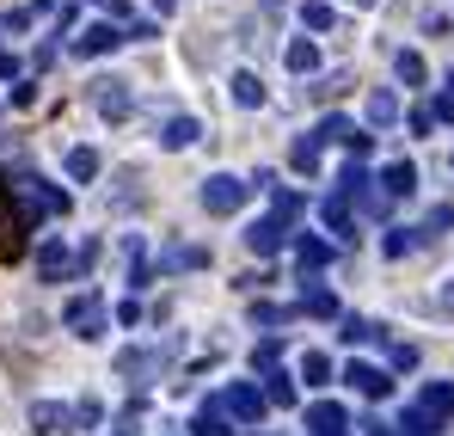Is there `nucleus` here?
Segmentation results:
<instances>
[{"label":"nucleus","mask_w":454,"mask_h":436,"mask_svg":"<svg viewBox=\"0 0 454 436\" xmlns=\"http://www.w3.org/2000/svg\"><path fill=\"white\" fill-rule=\"evenodd\" d=\"M449 418H454V381H430V387L405 406V418H399L393 431L399 436H436Z\"/></svg>","instance_id":"1"},{"label":"nucleus","mask_w":454,"mask_h":436,"mask_svg":"<svg viewBox=\"0 0 454 436\" xmlns=\"http://www.w3.org/2000/svg\"><path fill=\"white\" fill-rule=\"evenodd\" d=\"M264 406H295V381H289L283 369L264 375Z\"/></svg>","instance_id":"27"},{"label":"nucleus","mask_w":454,"mask_h":436,"mask_svg":"<svg viewBox=\"0 0 454 436\" xmlns=\"http://www.w3.org/2000/svg\"><path fill=\"white\" fill-rule=\"evenodd\" d=\"M215 406H222L227 418H239V424H258V418L270 412V406H264V393H258L252 381H233V387H227V393L215 400Z\"/></svg>","instance_id":"7"},{"label":"nucleus","mask_w":454,"mask_h":436,"mask_svg":"<svg viewBox=\"0 0 454 436\" xmlns=\"http://www.w3.org/2000/svg\"><path fill=\"white\" fill-rule=\"evenodd\" d=\"M123 37H136V44H148V37H160V25H153V19H129V31H123Z\"/></svg>","instance_id":"40"},{"label":"nucleus","mask_w":454,"mask_h":436,"mask_svg":"<svg viewBox=\"0 0 454 436\" xmlns=\"http://www.w3.org/2000/svg\"><path fill=\"white\" fill-rule=\"evenodd\" d=\"M418 246H424V234H418V227H387V240H380V252H387V258H405V252H418Z\"/></svg>","instance_id":"23"},{"label":"nucleus","mask_w":454,"mask_h":436,"mask_svg":"<svg viewBox=\"0 0 454 436\" xmlns=\"http://www.w3.org/2000/svg\"><path fill=\"white\" fill-rule=\"evenodd\" d=\"M92 105H98V117H105V123H123V117L136 111V92H129V80L105 74V80H92Z\"/></svg>","instance_id":"6"},{"label":"nucleus","mask_w":454,"mask_h":436,"mask_svg":"<svg viewBox=\"0 0 454 436\" xmlns=\"http://www.w3.org/2000/svg\"><path fill=\"white\" fill-rule=\"evenodd\" d=\"M454 227V203H436V210H430V216L418 221V234H424V246H430V240H442V234H449Z\"/></svg>","instance_id":"28"},{"label":"nucleus","mask_w":454,"mask_h":436,"mask_svg":"<svg viewBox=\"0 0 454 436\" xmlns=\"http://www.w3.org/2000/svg\"><path fill=\"white\" fill-rule=\"evenodd\" d=\"M289 68H295V74H313V68H319V50H313V37H295V44H289Z\"/></svg>","instance_id":"31"},{"label":"nucleus","mask_w":454,"mask_h":436,"mask_svg":"<svg viewBox=\"0 0 454 436\" xmlns=\"http://www.w3.org/2000/svg\"><path fill=\"white\" fill-rule=\"evenodd\" d=\"M356 431H363V436H399V431H393V424H387V418H363Z\"/></svg>","instance_id":"42"},{"label":"nucleus","mask_w":454,"mask_h":436,"mask_svg":"<svg viewBox=\"0 0 454 436\" xmlns=\"http://www.w3.org/2000/svg\"><path fill=\"white\" fill-rule=\"evenodd\" d=\"M148 277H153L148 246H142V240H129V289H148Z\"/></svg>","instance_id":"29"},{"label":"nucleus","mask_w":454,"mask_h":436,"mask_svg":"<svg viewBox=\"0 0 454 436\" xmlns=\"http://www.w3.org/2000/svg\"><path fill=\"white\" fill-rule=\"evenodd\" d=\"M203 136V123L197 117H166V130H160V147H191Z\"/></svg>","instance_id":"18"},{"label":"nucleus","mask_w":454,"mask_h":436,"mask_svg":"<svg viewBox=\"0 0 454 436\" xmlns=\"http://www.w3.org/2000/svg\"><path fill=\"white\" fill-rule=\"evenodd\" d=\"M436 307H442V313H454V277H449V289L436 295Z\"/></svg>","instance_id":"44"},{"label":"nucleus","mask_w":454,"mask_h":436,"mask_svg":"<svg viewBox=\"0 0 454 436\" xmlns=\"http://www.w3.org/2000/svg\"><path fill=\"white\" fill-rule=\"evenodd\" d=\"M233 105H246V111H252V105H264V80H258L252 68L233 74Z\"/></svg>","instance_id":"24"},{"label":"nucleus","mask_w":454,"mask_h":436,"mask_svg":"<svg viewBox=\"0 0 454 436\" xmlns=\"http://www.w3.org/2000/svg\"><path fill=\"white\" fill-rule=\"evenodd\" d=\"M252 320H258V326H283V320H295V307H277V301H252Z\"/></svg>","instance_id":"36"},{"label":"nucleus","mask_w":454,"mask_h":436,"mask_svg":"<svg viewBox=\"0 0 454 436\" xmlns=\"http://www.w3.org/2000/svg\"><path fill=\"white\" fill-rule=\"evenodd\" d=\"M277 357H283V338H258V351H252V369H277Z\"/></svg>","instance_id":"38"},{"label":"nucleus","mask_w":454,"mask_h":436,"mask_svg":"<svg viewBox=\"0 0 454 436\" xmlns=\"http://www.w3.org/2000/svg\"><path fill=\"white\" fill-rule=\"evenodd\" d=\"M92 424H105V406L86 393V400H74V431H92Z\"/></svg>","instance_id":"35"},{"label":"nucleus","mask_w":454,"mask_h":436,"mask_svg":"<svg viewBox=\"0 0 454 436\" xmlns=\"http://www.w3.org/2000/svg\"><path fill=\"white\" fill-rule=\"evenodd\" d=\"M436 117H442V123H454V74H449V86L436 92Z\"/></svg>","instance_id":"39"},{"label":"nucleus","mask_w":454,"mask_h":436,"mask_svg":"<svg viewBox=\"0 0 454 436\" xmlns=\"http://www.w3.org/2000/svg\"><path fill=\"white\" fill-rule=\"evenodd\" d=\"M375 191L387 197V203H393V197H411V191H418V166H411V160H393V166L380 172Z\"/></svg>","instance_id":"14"},{"label":"nucleus","mask_w":454,"mask_h":436,"mask_svg":"<svg viewBox=\"0 0 454 436\" xmlns=\"http://www.w3.org/2000/svg\"><path fill=\"white\" fill-rule=\"evenodd\" d=\"M319 136H301V142L289 147V166H295V172H307V178H313V172H319Z\"/></svg>","instance_id":"25"},{"label":"nucleus","mask_w":454,"mask_h":436,"mask_svg":"<svg viewBox=\"0 0 454 436\" xmlns=\"http://www.w3.org/2000/svg\"><path fill=\"white\" fill-rule=\"evenodd\" d=\"M295 313H313V320H338V295H332V289H301Z\"/></svg>","instance_id":"19"},{"label":"nucleus","mask_w":454,"mask_h":436,"mask_svg":"<svg viewBox=\"0 0 454 436\" xmlns=\"http://www.w3.org/2000/svg\"><path fill=\"white\" fill-rule=\"evenodd\" d=\"M153 369H160V351H123V357H117V375H123V381H136V387L148 381Z\"/></svg>","instance_id":"17"},{"label":"nucleus","mask_w":454,"mask_h":436,"mask_svg":"<svg viewBox=\"0 0 454 436\" xmlns=\"http://www.w3.org/2000/svg\"><path fill=\"white\" fill-rule=\"evenodd\" d=\"M338 338H344V345H375L380 326H375V320H363V313H344V320H338Z\"/></svg>","instance_id":"20"},{"label":"nucleus","mask_w":454,"mask_h":436,"mask_svg":"<svg viewBox=\"0 0 454 436\" xmlns=\"http://www.w3.org/2000/svg\"><path fill=\"white\" fill-rule=\"evenodd\" d=\"M344 381H350L363 400H387V393H393V375L375 369V363H350V369H344Z\"/></svg>","instance_id":"12"},{"label":"nucleus","mask_w":454,"mask_h":436,"mask_svg":"<svg viewBox=\"0 0 454 436\" xmlns=\"http://www.w3.org/2000/svg\"><path fill=\"white\" fill-rule=\"evenodd\" d=\"M209 265V246H166L160 252V271H203Z\"/></svg>","instance_id":"15"},{"label":"nucleus","mask_w":454,"mask_h":436,"mask_svg":"<svg viewBox=\"0 0 454 436\" xmlns=\"http://www.w3.org/2000/svg\"><path fill=\"white\" fill-rule=\"evenodd\" d=\"M31 431H43V436L74 431V406H62V400H37V406H31Z\"/></svg>","instance_id":"13"},{"label":"nucleus","mask_w":454,"mask_h":436,"mask_svg":"<svg viewBox=\"0 0 454 436\" xmlns=\"http://www.w3.org/2000/svg\"><path fill=\"white\" fill-rule=\"evenodd\" d=\"M356 6H375V0H356Z\"/></svg>","instance_id":"45"},{"label":"nucleus","mask_w":454,"mask_h":436,"mask_svg":"<svg viewBox=\"0 0 454 436\" xmlns=\"http://www.w3.org/2000/svg\"><path fill=\"white\" fill-rule=\"evenodd\" d=\"M393 68H399V80H405V86H424V56H418V50H399V56H393Z\"/></svg>","instance_id":"30"},{"label":"nucleus","mask_w":454,"mask_h":436,"mask_svg":"<svg viewBox=\"0 0 454 436\" xmlns=\"http://www.w3.org/2000/svg\"><path fill=\"white\" fill-rule=\"evenodd\" d=\"M37 277H43V283H68V277H74V252H68L62 240H43V246H37Z\"/></svg>","instance_id":"9"},{"label":"nucleus","mask_w":454,"mask_h":436,"mask_svg":"<svg viewBox=\"0 0 454 436\" xmlns=\"http://www.w3.org/2000/svg\"><path fill=\"white\" fill-rule=\"evenodd\" d=\"M6 185H12V203L25 210V221H37V216H68V191H56L50 178L19 172V178H6Z\"/></svg>","instance_id":"2"},{"label":"nucleus","mask_w":454,"mask_h":436,"mask_svg":"<svg viewBox=\"0 0 454 436\" xmlns=\"http://www.w3.org/2000/svg\"><path fill=\"white\" fill-rule=\"evenodd\" d=\"M350 431V412L338 400H313L307 406V436H344Z\"/></svg>","instance_id":"8"},{"label":"nucleus","mask_w":454,"mask_h":436,"mask_svg":"<svg viewBox=\"0 0 454 436\" xmlns=\"http://www.w3.org/2000/svg\"><path fill=\"white\" fill-rule=\"evenodd\" d=\"M0 80H19V56L12 50H0Z\"/></svg>","instance_id":"43"},{"label":"nucleus","mask_w":454,"mask_h":436,"mask_svg":"<svg viewBox=\"0 0 454 436\" xmlns=\"http://www.w3.org/2000/svg\"><path fill=\"white\" fill-rule=\"evenodd\" d=\"M283 240H289V221H283V216H264V221H252V227H246V246H252L258 258L283 252Z\"/></svg>","instance_id":"11"},{"label":"nucleus","mask_w":454,"mask_h":436,"mask_svg":"<svg viewBox=\"0 0 454 436\" xmlns=\"http://www.w3.org/2000/svg\"><path fill=\"white\" fill-rule=\"evenodd\" d=\"M393 369H418V345H393Z\"/></svg>","instance_id":"41"},{"label":"nucleus","mask_w":454,"mask_h":436,"mask_svg":"<svg viewBox=\"0 0 454 436\" xmlns=\"http://www.w3.org/2000/svg\"><path fill=\"white\" fill-rule=\"evenodd\" d=\"M270 216L295 221V216H301V197H295V191H283V185H277V191H270Z\"/></svg>","instance_id":"37"},{"label":"nucleus","mask_w":454,"mask_h":436,"mask_svg":"<svg viewBox=\"0 0 454 436\" xmlns=\"http://www.w3.org/2000/svg\"><path fill=\"white\" fill-rule=\"evenodd\" d=\"M363 111H369V123H375V130H393V123H399V99H393V92H369V105H363Z\"/></svg>","instance_id":"21"},{"label":"nucleus","mask_w":454,"mask_h":436,"mask_svg":"<svg viewBox=\"0 0 454 436\" xmlns=\"http://www.w3.org/2000/svg\"><path fill=\"white\" fill-rule=\"evenodd\" d=\"M117 44H129V37H123L111 19H98V25H86V31L74 37V56H111Z\"/></svg>","instance_id":"10"},{"label":"nucleus","mask_w":454,"mask_h":436,"mask_svg":"<svg viewBox=\"0 0 454 436\" xmlns=\"http://www.w3.org/2000/svg\"><path fill=\"white\" fill-rule=\"evenodd\" d=\"M332 19H338V12H332L325 0H301V25L307 31H332Z\"/></svg>","instance_id":"33"},{"label":"nucleus","mask_w":454,"mask_h":436,"mask_svg":"<svg viewBox=\"0 0 454 436\" xmlns=\"http://www.w3.org/2000/svg\"><path fill=\"white\" fill-rule=\"evenodd\" d=\"M25 234H31V221H25L19 203H12V185L0 178V258H6V265L25 258Z\"/></svg>","instance_id":"5"},{"label":"nucleus","mask_w":454,"mask_h":436,"mask_svg":"<svg viewBox=\"0 0 454 436\" xmlns=\"http://www.w3.org/2000/svg\"><path fill=\"white\" fill-rule=\"evenodd\" d=\"M62 326H68L74 338H105V326H111V313H105V295H98V289L74 295V301L62 307Z\"/></svg>","instance_id":"4"},{"label":"nucleus","mask_w":454,"mask_h":436,"mask_svg":"<svg viewBox=\"0 0 454 436\" xmlns=\"http://www.w3.org/2000/svg\"><path fill=\"white\" fill-rule=\"evenodd\" d=\"M295 265H301V277L307 271H325V265H332V246H325L319 234H301V240H295Z\"/></svg>","instance_id":"16"},{"label":"nucleus","mask_w":454,"mask_h":436,"mask_svg":"<svg viewBox=\"0 0 454 436\" xmlns=\"http://www.w3.org/2000/svg\"><path fill=\"white\" fill-rule=\"evenodd\" d=\"M191 436H233V431H227V412L215 406V400H209V406L191 418Z\"/></svg>","instance_id":"26"},{"label":"nucleus","mask_w":454,"mask_h":436,"mask_svg":"<svg viewBox=\"0 0 454 436\" xmlns=\"http://www.w3.org/2000/svg\"><path fill=\"white\" fill-rule=\"evenodd\" d=\"M197 197H203V210H209V216H239V210H246V197H252V185H246V178H233V172H209Z\"/></svg>","instance_id":"3"},{"label":"nucleus","mask_w":454,"mask_h":436,"mask_svg":"<svg viewBox=\"0 0 454 436\" xmlns=\"http://www.w3.org/2000/svg\"><path fill=\"white\" fill-rule=\"evenodd\" d=\"M68 178L74 185H92L98 178V147H68Z\"/></svg>","instance_id":"22"},{"label":"nucleus","mask_w":454,"mask_h":436,"mask_svg":"<svg viewBox=\"0 0 454 436\" xmlns=\"http://www.w3.org/2000/svg\"><path fill=\"white\" fill-rule=\"evenodd\" d=\"M301 381H307V387H325V381H332V357L307 351V357H301Z\"/></svg>","instance_id":"32"},{"label":"nucleus","mask_w":454,"mask_h":436,"mask_svg":"<svg viewBox=\"0 0 454 436\" xmlns=\"http://www.w3.org/2000/svg\"><path fill=\"white\" fill-rule=\"evenodd\" d=\"M319 216H325V227L350 234V197H344V191H338V197H325V210H319Z\"/></svg>","instance_id":"34"}]
</instances>
